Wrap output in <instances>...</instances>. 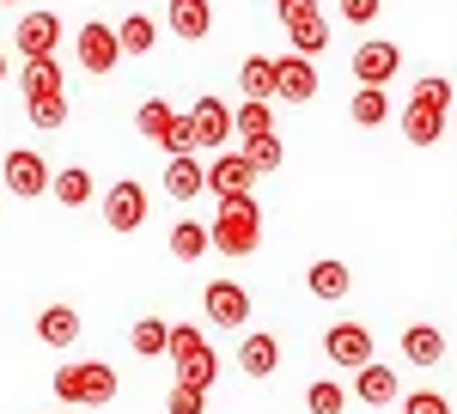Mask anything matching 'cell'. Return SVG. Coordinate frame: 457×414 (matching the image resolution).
Here are the masks:
<instances>
[{
  "label": "cell",
  "mask_w": 457,
  "mask_h": 414,
  "mask_svg": "<svg viewBox=\"0 0 457 414\" xmlns=\"http://www.w3.org/2000/svg\"><path fill=\"white\" fill-rule=\"evenodd\" d=\"M49 390L68 409H104V402H116V372L104 360H68V366H55Z\"/></svg>",
  "instance_id": "6da1fadb"
},
{
  "label": "cell",
  "mask_w": 457,
  "mask_h": 414,
  "mask_svg": "<svg viewBox=\"0 0 457 414\" xmlns=\"http://www.w3.org/2000/svg\"><path fill=\"white\" fill-rule=\"evenodd\" d=\"M213 250L220 256H250L256 244H262V207H256V195H220V213H213Z\"/></svg>",
  "instance_id": "7a4b0ae2"
},
{
  "label": "cell",
  "mask_w": 457,
  "mask_h": 414,
  "mask_svg": "<svg viewBox=\"0 0 457 414\" xmlns=\"http://www.w3.org/2000/svg\"><path fill=\"white\" fill-rule=\"evenodd\" d=\"M0 177H6V189H12L19 202H37V195H49V183H55L49 159H43V153H31V146H12V153L0 159Z\"/></svg>",
  "instance_id": "3957f363"
},
{
  "label": "cell",
  "mask_w": 457,
  "mask_h": 414,
  "mask_svg": "<svg viewBox=\"0 0 457 414\" xmlns=\"http://www.w3.org/2000/svg\"><path fill=\"white\" fill-rule=\"evenodd\" d=\"M146 189H141V177H122V183H110V195H104V226L110 232H141L146 226Z\"/></svg>",
  "instance_id": "277c9868"
},
{
  "label": "cell",
  "mask_w": 457,
  "mask_h": 414,
  "mask_svg": "<svg viewBox=\"0 0 457 414\" xmlns=\"http://www.w3.org/2000/svg\"><path fill=\"white\" fill-rule=\"evenodd\" d=\"M323 353H329V366H342V372H360V366L372 360V329H366V323H329V335H323Z\"/></svg>",
  "instance_id": "5b68a950"
},
{
  "label": "cell",
  "mask_w": 457,
  "mask_h": 414,
  "mask_svg": "<svg viewBox=\"0 0 457 414\" xmlns=\"http://www.w3.org/2000/svg\"><path fill=\"white\" fill-rule=\"evenodd\" d=\"M353 79H360V86H390V79H396V68H403V49H396V43H385V37H372V43H360V49H353Z\"/></svg>",
  "instance_id": "8992f818"
},
{
  "label": "cell",
  "mask_w": 457,
  "mask_h": 414,
  "mask_svg": "<svg viewBox=\"0 0 457 414\" xmlns=\"http://www.w3.org/2000/svg\"><path fill=\"white\" fill-rule=\"evenodd\" d=\"M129 49H122V37H116V25H86L79 31V68L86 73H116V62H122Z\"/></svg>",
  "instance_id": "52a82bcc"
},
{
  "label": "cell",
  "mask_w": 457,
  "mask_h": 414,
  "mask_svg": "<svg viewBox=\"0 0 457 414\" xmlns=\"http://www.w3.org/2000/svg\"><path fill=\"white\" fill-rule=\"evenodd\" d=\"M189 122H195V146H208V153L232 146V110H226V98H195Z\"/></svg>",
  "instance_id": "ba28073f"
},
{
  "label": "cell",
  "mask_w": 457,
  "mask_h": 414,
  "mask_svg": "<svg viewBox=\"0 0 457 414\" xmlns=\"http://www.w3.org/2000/svg\"><path fill=\"white\" fill-rule=\"evenodd\" d=\"M202 310H208V323H226V329H238L250 323V293L238 280H208V293H202Z\"/></svg>",
  "instance_id": "9c48e42d"
},
{
  "label": "cell",
  "mask_w": 457,
  "mask_h": 414,
  "mask_svg": "<svg viewBox=\"0 0 457 414\" xmlns=\"http://www.w3.org/2000/svg\"><path fill=\"white\" fill-rule=\"evenodd\" d=\"M12 43H19V55H55V43H62V19L55 12H19V25H12Z\"/></svg>",
  "instance_id": "30bf717a"
},
{
  "label": "cell",
  "mask_w": 457,
  "mask_h": 414,
  "mask_svg": "<svg viewBox=\"0 0 457 414\" xmlns=\"http://www.w3.org/2000/svg\"><path fill=\"white\" fill-rule=\"evenodd\" d=\"M353 396L366 402V409H390V402H403V384L390 372L385 360H366L360 372H353Z\"/></svg>",
  "instance_id": "8fae6325"
},
{
  "label": "cell",
  "mask_w": 457,
  "mask_h": 414,
  "mask_svg": "<svg viewBox=\"0 0 457 414\" xmlns=\"http://www.w3.org/2000/svg\"><path fill=\"white\" fill-rule=\"evenodd\" d=\"M256 177H262V171L250 165V153H232V146H226V153L208 165V189H213V195H245Z\"/></svg>",
  "instance_id": "7c38bea8"
},
{
  "label": "cell",
  "mask_w": 457,
  "mask_h": 414,
  "mask_svg": "<svg viewBox=\"0 0 457 414\" xmlns=\"http://www.w3.org/2000/svg\"><path fill=\"white\" fill-rule=\"evenodd\" d=\"M275 79H281V98L287 104H312L317 86H323V79H317V68H312V55H299V49L275 62Z\"/></svg>",
  "instance_id": "4fadbf2b"
},
{
  "label": "cell",
  "mask_w": 457,
  "mask_h": 414,
  "mask_svg": "<svg viewBox=\"0 0 457 414\" xmlns=\"http://www.w3.org/2000/svg\"><path fill=\"white\" fill-rule=\"evenodd\" d=\"M238 372L245 378H275L281 372V342L262 335V329H250L245 342H238Z\"/></svg>",
  "instance_id": "5bb4252c"
},
{
  "label": "cell",
  "mask_w": 457,
  "mask_h": 414,
  "mask_svg": "<svg viewBox=\"0 0 457 414\" xmlns=\"http://www.w3.org/2000/svg\"><path fill=\"white\" fill-rule=\"evenodd\" d=\"M208 189V165L195 159V153H177L171 165H165V195H177V202H195Z\"/></svg>",
  "instance_id": "9a60e30c"
},
{
  "label": "cell",
  "mask_w": 457,
  "mask_h": 414,
  "mask_svg": "<svg viewBox=\"0 0 457 414\" xmlns=\"http://www.w3.org/2000/svg\"><path fill=\"white\" fill-rule=\"evenodd\" d=\"M403 135L415 140V146H433V140L445 135V110H439V104L409 98V110H403Z\"/></svg>",
  "instance_id": "2e32d148"
},
{
  "label": "cell",
  "mask_w": 457,
  "mask_h": 414,
  "mask_svg": "<svg viewBox=\"0 0 457 414\" xmlns=\"http://www.w3.org/2000/svg\"><path fill=\"white\" fill-rule=\"evenodd\" d=\"M403 360H409V366H439V360H445V335H439L433 323H409V329H403Z\"/></svg>",
  "instance_id": "e0dca14e"
},
{
  "label": "cell",
  "mask_w": 457,
  "mask_h": 414,
  "mask_svg": "<svg viewBox=\"0 0 457 414\" xmlns=\"http://www.w3.org/2000/svg\"><path fill=\"white\" fill-rule=\"evenodd\" d=\"M305 286H312L323 305H336V299H348V286H353V275H348V262H336V256H323V262H312V275H305Z\"/></svg>",
  "instance_id": "ac0fdd59"
},
{
  "label": "cell",
  "mask_w": 457,
  "mask_h": 414,
  "mask_svg": "<svg viewBox=\"0 0 457 414\" xmlns=\"http://www.w3.org/2000/svg\"><path fill=\"white\" fill-rule=\"evenodd\" d=\"M37 342H49V347H73V342H79V310H73V305H49V310H37Z\"/></svg>",
  "instance_id": "d6986e66"
},
{
  "label": "cell",
  "mask_w": 457,
  "mask_h": 414,
  "mask_svg": "<svg viewBox=\"0 0 457 414\" xmlns=\"http://www.w3.org/2000/svg\"><path fill=\"white\" fill-rule=\"evenodd\" d=\"M238 92H245V98L275 104V98H281V79H275V62H269V55H245V68H238Z\"/></svg>",
  "instance_id": "ffe728a7"
},
{
  "label": "cell",
  "mask_w": 457,
  "mask_h": 414,
  "mask_svg": "<svg viewBox=\"0 0 457 414\" xmlns=\"http://www.w3.org/2000/svg\"><path fill=\"white\" fill-rule=\"evenodd\" d=\"M348 122H353V128H385V122H390L385 86H360V92L348 98Z\"/></svg>",
  "instance_id": "44dd1931"
},
{
  "label": "cell",
  "mask_w": 457,
  "mask_h": 414,
  "mask_svg": "<svg viewBox=\"0 0 457 414\" xmlns=\"http://www.w3.org/2000/svg\"><path fill=\"white\" fill-rule=\"evenodd\" d=\"M19 86H25V98L68 92V86H62V68H55V55H25V73H19Z\"/></svg>",
  "instance_id": "7402d4cb"
},
{
  "label": "cell",
  "mask_w": 457,
  "mask_h": 414,
  "mask_svg": "<svg viewBox=\"0 0 457 414\" xmlns=\"http://www.w3.org/2000/svg\"><path fill=\"white\" fill-rule=\"evenodd\" d=\"M213 25V6L208 0H171V31L183 37V43H202Z\"/></svg>",
  "instance_id": "603a6c76"
},
{
  "label": "cell",
  "mask_w": 457,
  "mask_h": 414,
  "mask_svg": "<svg viewBox=\"0 0 457 414\" xmlns=\"http://www.w3.org/2000/svg\"><path fill=\"white\" fill-rule=\"evenodd\" d=\"M129 347H135L141 360H159V353H171V323H165V317H141V323L129 329Z\"/></svg>",
  "instance_id": "cb8c5ba5"
},
{
  "label": "cell",
  "mask_w": 457,
  "mask_h": 414,
  "mask_svg": "<svg viewBox=\"0 0 457 414\" xmlns=\"http://www.w3.org/2000/svg\"><path fill=\"white\" fill-rule=\"evenodd\" d=\"M208 250H213V232L202 219H177L171 226V256L177 262H195V256H208Z\"/></svg>",
  "instance_id": "d4e9b609"
},
{
  "label": "cell",
  "mask_w": 457,
  "mask_h": 414,
  "mask_svg": "<svg viewBox=\"0 0 457 414\" xmlns=\"http://www.w3.org/2000/svg\"><path fill=\"white\" fill-rule=\"evenodd\" d=\"M49 195H55L62 207H86V202H92V171H86V165H68V171H55Z\"/></svg>",
  "instance_id": "484cf974"
},
{
  "label": "cell",
  "mask_w": 457,
  "mask_h": 414,
  "mask_svg": "<svg viewBox=\"0 0 457 414\" xmlns=\"http://www.w3.org/2000/svg\"><path fill=\"white\" fill-rule=\"evenodd\" d=\"M232 128H238V135H275V110H269V104L262 98H245L238 104V110H232Z\"/></svg>",
  "instance_id": "4316f807"
},
{
  "label": "cell",
  "mask_w": 457,
  "mask_h": 414,
  "mask_svg": "<svg viewBox=\"0 0 457 414\" xmlns=\"http://www.w3.org/2000/svg\"><path fill=\"white\" fill-rule=\"evenodd\" d=\"M177 378L195 384V390H208V384L220 378V353H213V347H195L189 360H177Z\"/></svg>",
  "instance_id": "83f0119b"
},
{
  "label": "cell",
  "mask_w": 457,
  "mask_h": 414,
  "mask_svg": "<svg viewBox=\"0 0 457 414\" xmlns=\"http://www.w3.org/2000/svg\"><path fill=\"white\" fill-rule=\"evenodd\" d=\"M116 37H122V49H129V55H146V49L159 43V25H153L146 12H129V19L116 25Z\"/></svg>",
  "instance_id": "f1b7e54d"
},
{
  "label": "cell",
  "mask_w": 457,
  "mask_h": 414,
  "mask_svg": "<svg viewBox=\"0 0 457 414\" xmlns=\"http://www.w3.org/2000/svg\"><path fill=\"white\" fill-rule=\"evenodd\" d=\"M305 409H312V414H342V409H348V390H342L336 378H317L312 390H305Z\"/></svg>",
  "instance_id": "f546056e"
},
{
  "label": "cell",
  "mask_w": 457,
  "mask_h": 414,
  "mask_svg": "<svg viewBox=\"0 0 457 414\" xmlns=\"http://www.w3.org/2000/svg\"><path fill=\"white\" fill-rule=\"evenodd\" d=\"M245 153H250V165H256V171H281V159H287L281 135H250Z\"/></svg>",
  "instance_id": "4dcf8cb0"
},
{
  "label": "cell",
  "mask_w": 457,
  "mask_h": 414,
  "mask_svg": "<svg viewBox=\"0 0 457 414\" xmlns=\"http://www.w3.org/2000/svg\"><path fill=\"white\" fill-rule=\"evenodd\" d=\"M25 110H31L37 128H62V122H68V92H49V98H25Z\"/></svg>",
  "instance_id": "1f68e13d"
},
{
  "label": "cell",
  "mask_w": 457,
  "mask_h": 414,
  "mask_svg": "<svg viewBox=\"0 0 457 414\" xmlns=\"http://www.w3.org/2000/svg\"><path fill=\"white\" fill-rule=\"evenodd\" d=\"M171 116H177V110H171V104H165V98H146L141 110H135V128H141L146 140H159V135H165V128H171Z\"/></svg>",
  "instance_id": "d6a6232c"
},
{
  "label": "cell",
  "mask_w": 457,
  "mask_h": 414,
  "mask_svg": "<svg viewBox=\"0 0 457 414\" xmlns=\"http://www.w3.org/2000/svg\"><path fill=\"white\" fill-rule=\"evenodd\" d=\"M409 98H421V104H439V110H452V104H457V79H433V73H427V79H415V92H409Z\"/></svg>",
  "instance_id": "836d02e7"
},
{
  "label": "cell",
  "mask_w": 457,
  "mask_h": 414,
  "mask_svg": "<svg viewBox=\"0 0 457 414\" xmlns=\"http://www.w3.org/2000/svg\"><path fill=\"white\" fill-rule=\"evenodd\" d=\"M275 19H281L287 31H299V25L323 19V6H317V0H275Z\"/></svg>",
  "instance_id": "e575fe53"
},
{
  "label": "cell",
  "mask_w": 457,
  "mask_h": 414,
  "mask_svg": "<svg viewBox=\"0 0 457 414\" xmlns=\"http://www.w3.org/2000/svg\"><path fill=\"white\" fill-rule=\"evenodd\" d=\"M165 409H171V414H202V409H208V390H195V384L177 378L171 396H165Z\"/></svg>",
  "instance_id": "d590c367"
},
{
  "label": "cell",
  "mask_w": 457,
  "mask_h": 414,
  "mask_svg": "<svg viewBox=\"0 0 457 414\" xmlns=\"http://www.w3.org/2000/svg\"><path fill=\"white\" fill-rule=\"evenodd\" d=\"M293 49H299V55H323V49H329V25H323V19H312V25H299V31H293Z\"/></svg>",
  "instance_id": "8d00e7d4"
},
{
  "label": "cell",
  "mask_w": 457,
  "mask_h": 414,
  "mask_svg": "<svg viewBox=\"0 0 457 414\" xmlns=\"http://www.w3.org/2000/svg\"><path fill=\"white\" fill-rule=\"evenodd\" d=\"M159 146H165V153H195V122H189V116H171V128H165V135H159Z\"/></svg>",
  "instance_id": "74e56055"
},
{
  "label": "cell",
  "mask_w": 457,
  "mask_h": 414,
  "mask_svg": "<svg viewBox=\"0 0 457 414\" xmlns=\"http://www.w3.org/2000/svg\"><path fill=\"white\" fill-rule=\"evenodd\" d=\"M403 414H452V402H445L439 390H409V396H403Z\"/></svg>",
  "instance_id": "f35d334b"
},
{
  "label": "cell",
  "mask_w": 457,
  "mask_h": 414,
  "mask_svg": "<svg viewBox=\"0 0 457 414\" xmlns=\"http://www.w3.org/2000/svg\"><path fill=\"white\" fill-rule=\"evenodd\" d=\"M195 347H208V342H202V329H195V323H171V360H189Z\"/></svg>",
  "instance_id": "ab89813d"
},
{
  "label": "cell",
  "mask_w": 457,
  "mask_h": 414,
  "mask_svg": "<svg viewBox=\"0 0 457 414\" xmlns=\"http://www.w3.org/2000/svg\"><path fill=\"white\" fill-rule=\"evenodd\" d=\"M342 19L348 25H372L378 19V0H342Z\"/></svg>",
  "instance_id": "60d3db41"
},
{
  "label": "cell",
  "mask_w": 457,
  "mask_h": 414,
  "mask_svg": "<svg viewBox=\"0 0 457 414\" xmlns=\"http://www.w3.org/2000/svg\"><path fill=\"white\" fill-rule=\"evenodd\" d=\"M0 79H6V55H0Z\"/></svg>",
  "instance_id": "b9f144b4"
},
{
  "label": "cell",
  "mask_w": 457,
  "mask_h": 414,
  "mask_svg": "<svg viewBox=\"0 0 457 414\" xmlns=\"http://www.w3.org/2000/svg\"><path fill=\"white\" fill-rule=\"evenodd\" d=\"M6 6H19V0H6Z\"/></svg>",
  "instance_id": "7bdbcfd3"
}]
</instances>
